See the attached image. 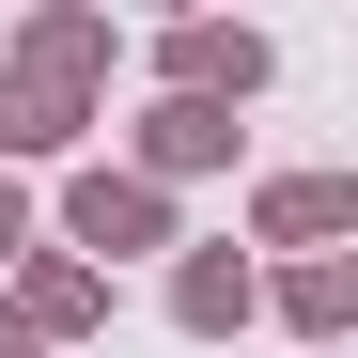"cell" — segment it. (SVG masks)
Wrapping results in <instances>:
<instances>
[{"mask_svg": "<svg viewBox=\"0 0 358 358\" xmlns=\"http://www.w3.org/2000/svg\"><path fill=\"white\" fill-rule=\"evenodd\" d=\"M16 250H31V218H16V187H0V265H16Z\"/></svg>", "mask_w": 358, "mask_h": 358, "instance_id": "6", "label": "cell"}, {"mask_svg": "<svg viewBox=\"0 0 358 358\" xmlns=\"http://www.w3.org/2000/svg\"><path fill=\"white\" fill-rule=\"evenodd\" d=\"M0 358H31V343H16V327H0Z\"/></svg>", "mask_w": 358, "mask_h": 358, "instance_id": "7", "label": "cell"}, {"mask_svg": "<svg viewBox=\"0 0 358 358\" xmlns=\"http://www.w3.org/2000/svg\"><path fill=\"white\" fill-rule=\"evenodd\" d=\"M78 250H156V187L94 171V187H78Z\"/></svg>", "mask_w": 358, "mask_h": 358, "instance_id": "1", "label": "cell"}, {"mask_svg": "<svg viewBox=\"0 0 358 358\" xmlns=\"http://www.w3.org/2000/svg\"><path fill=\"white\" fill-rule=\"evenodd\" d=\"M171 78H187V94H203V78L250 94V78H265V47H250V31H187V47H171Z\"/></svg>", "mask_w": 358, "mask_h": 358, "instance_id": "4", "label": "cell"}, {"mask_svg": "<svg viewBox=\"0 0 358 358\" xmlns=\"http://www.w3.org/2000/svg\"><path fill=\"white\" fill-rule=\"evenodd\" d=\"M358 187H327V171H296V187H265V234H343Z\"/></svg>", "mask_w": 358, "mask_h": 358, "instance_id": "2", "label": "cell"}, {"mask_svg": "<svg viewBox=\"0 0 358 358\" xmlns=\"http://www.w3.org/2000/svg\"><path fill=\"white\" fill-rule=\"evenodd\" d=\"M63 125H78L63 78H0V141H16V156H31V141H63Z\"/></svg>", "mask_w": 358, "mask_h": 358, "instance_id": "3", "label": "cell"}, {"mask_svg": "<svg viewBox=\"0 0 358 358\" xmlns=\"http://www.w3.org/2000/svg\"><path fill=\"white\" fill-rule=\"evenodd\" d=\"M218 141H234V125H218L203 94H187V109H156V156H171V171H187V156H218Z\"/></svg>", "mask_w": 358, "mask_h": 358, "instance_id": "5", "label": "cell"}]
</instances>
